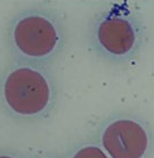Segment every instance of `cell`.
Returning <instances> with one entry per match:
<instances>
[{"instance_id":"obj_2","label":"cell","mask_w":154,"mask_h":158,"mask_svg":"<svg viewBox=\"0 0 154 158\" xmlns=\"http://www.w3.org/2000/svg\"><path fill=\"white\" fill-rule=\"evenodd\" d=\"M99 146L110 158H152L154 133L142 117L131 114L116 115L101 127Z\"/></svg>"},{"instance_id":"obj_6","label":"cell","mask_w":154,"mask_h":158,"mask_svg":"<svg viewBox=\"0 0 154 158\" xmlns=\"http://www.w3.org/2000/svg\"><path fill=\"white\" fill-rule=\"evenodd\" d=\"M0 158H15V157L10 156V155H0Z\"/></svg>"},{"instance_id":"obj_3","label":"cell","mask_w":154,"mask_h":158,"mask_svg":"<svg viewBox=\"0 0 154 158\" xmlns=\"http://www.w3.org/2000/svg\"><path fill=\"white\" fill-rule=\"evenodd\" d=\"M4 98L15 115L36 119L50 110L54 92L42 72L30 67H21L13 70L5 80Z\"/></svg>"},{"instance_id":"obj_1","label":"cell","mask_w":154,"mask_h":158,"mask_svg":"<svg viewBox=\"0 0 154 158\" xmlns=\"http://www.w3.org/2000/svg\"><path fill=\"white\" fill-rule=\"evenodd\" d=\"M144 36L145 27L142 17L128 4L110 8L95 28L99 49L118 63H129L138 55Z\"/></svg>"},{"instance_id":"obj_4","label":"cell","mask_w":154,"mask_h":158,"mask_svg":"<svg viewBox=\"0 0 154 158\" xmlns=\"http://www.w3.org/2000/svg\"><path fill=\"white\" fill-rule=\"evenodd\" d=\"M13 38L22 54L32 59H45L61 45L62 33L53 17L44 13H30L17 21Z\"/></svg>"},{"instance_id":"obj_5","label":"cell","mask_w":154,"mask_h":158,"mask_svg":"<svg viewBox=\"0 0 154 158\" xmlns=\"http://www.w3.org/2000/svg\"><path fill=\"white\" fill-rule=\"evenodd\" d=\"M70 158H110L97 143H87L78 147Z\"/></svg>"},{"instance_id":"obj_7","label":"cell","mask_w":154,"mask_h":158,"mask_svg":"<svg viewBox=\"0 0 154 158\" xmlns=\"http://www.w3.org/2000/svg\"><path fill=\"white\" fill-rule=\"evenodd\" d=\"M42 158H53V157H42Z\"/></svg>"}]
</instances>
